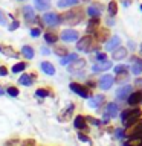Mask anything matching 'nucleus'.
Instances as JSON below:
<instances>
[{
  "label": "nucleus",
  "instance_id": "ddd939ff",
  "mask_svg": "<svg viewBox=\"0 0 142 146\" xmlns=\"http://www.w3.org/2000/svg\"><path fill=\"white\" fill-rule=\"evenodd\" d=\"M87 14H89L90 18H99V15H101V6H99V5H90L89 9H87Z\"/></svg>",
  "mask_w": 142,
  "mask_h": 146
},
{
  "label": "nucleus",
  "instance_id": "a878e982",
  "mask_svg": "<svg viewBox=\"0 0 142 146\" xmlns=\"http://www.w3.org/2000/svg\"><path fill=\"white\" fill-rule=\"evenodd\" d=\"M131 135H133V137H139V135H142V120H139L135 126H133Z\"/></svg>",
  "mask_w": 142,
  "mask_h": 146
},
{
  "label": "nucleus",
  "instance_id": "c03bdc74",
  "mask_svg": "<svg viewBox=\"0 0 142 146\" xmlns=\"http://www.w3.org/2000/svg\"><path fill=\"white\" fill-rule=\"evenodd\" d=\"M5 94V91H3V88H2V87H0V96H3Z\"/></svg>",
  "mask_w": 142,
  "mask_h": 146
},
{
  "label": "nucleus",
  "instance_id": "4468645a",
  "mask_svg": "<svg viewBox=\"0 0 142 146\" xmlns=\"http://www.w3.org/2000/svg\"><path fill=\"white\" fill-rule=\"evenodd\" d=\"M131 61H133V66H131L133 75H139V73H142V59L133 56V58H131Z\"/></svg>",
  "mask_w": 142,
  "mask_h": 146
},
{
  "label": "nucleus",
  "instance_id": "7c9ffc66",
  "mask_svg": "<svg viewBox=\"0 0 142 146\" xmlns=\"http://www.w3.org/2000/svg\"><path fill=\"white\" fill-rule=\"evenodd\" d=\"M35 96L37 98H46V96H49V91L44 90V88H38L35 91Z\"/></svg>",
  "mask_w": 142,
  "mask_h": 146
},
{
  "label": "nucleus",
  "instance_id": "bb28decb",
  "mask_svg": "<svg viewBox=\"0 0 142 146\" xmlns=\"http://www.w3.org/2000/svg\"><path fill=\"white\" fill-rule=\"evenodd\" d=\"M23 15H25L26 20H34V9H32L31 6H25L23 8Z\"/></svg>",
  "mask_w": 142,
  "mask_h": 146
},
{
  "label": "nucleus",
  "instance_id": "f3484780",
  "mask_svg": "<svg viewBox=\"0 0 142 146\" xmlns=\"http://www.w3.org/2000/svg\"><path fill=\"white\" fill-rule=\"evenodd\" d=\"M41 70H43L46 75H50V76L55 75V67H54L50 62H48V61H43V62H41Z\"/></svg>",
  "mask_w": 142,
  "mask_h": 146
},
{
  "label": "nucleus",
  "instance_id": "79ce46f5",
  "mask_svg": "<svg viewBox=\"0 0 142 146\" xmlns=\"http://www.w3.org/2000/svg\"><path fill=\"white\" fill-rule=\"evenodd\" d=\"M86 120H90L92 123H93V125H99V123H101L99 120H95V119H92V117H87V119H86Z\"/></svg>",
  "mask_w": 142,
  "mask_h": 146
},
{
  "label": "nucleus",
  "instance_id": "393cba45",
  "mask_svg": "<svg viewBox=\"0 0 142 146\" xmlns=\"http://www.w3.org/2000/svg\"><path fill=\"white\" fill-rule=\"evenodd\" d=\"M124 146H142V137H133L124 143Z\"/></svg>",
  "mask_w": 142,
  "mask_h": 146
},
{
  "label": "nucleus",
  "instance_id": "09e8293b",
  "mask_svg": "<svg viewBox=\"0 0 142 146\" xmlns=\"http://www.w3.org/2000/svg\"><path fill=\"white\" fill-rule=\"evenodd\" d=\"M25 146H26V145H25Z\"/></svg>",
  "mask_w": 142,
  "mask_h": 146
},
{
  "label": "nucleus",
  "instance_id": "2f4dec72",
  "mask_svg": "<svg viewBox=\"0 0 142 146\" xmlns=\"http://www.w3.org/2000/svg\"><path fill=\"white\" fill-rule=\"evenodd\" d=\"M127 70H128L127 66H116L115 67V73H124V75H125Z\"/></svg>",
  "mask_w": 142,
  "mask_h": 146
},
{
  "label": "nucleus",
  "instance_id": "a19ab883",
  "mask_svg": "<svg viewBox=\"0 0 142 146\" xmlns=\"http://www.w3.org/2000/svg\"><path fill=\"white\" fill-rule=\"evenodd\" d=\"M57 53H58V55H63V56H66V55H67L66 49H57Z\"/></svg>",
  "mask_w": 142,
  "mask_h": 146
},
{
  "label": "nucleus",
  "instance_id": "6e6552de",
  "mask_svg": "<svg viewBox=\"0 0 142 146\" xmlns=\"http://www.w3.org/2000/svg\"><path fill=\"white\" fill-rule=\"evenodd\" d=\"M70 90L73 91V93L80 94L81 98H87V96H89V91H87L86 87H82L81 84H76V82H72L70 84Z\"/></svg>",
  "mask_w": 142,
  "mask_h": 146
},
{
  "label": "nucleus",
  "instance_id": "423d86ee",
  "mask_svg": "<svg viewBox=\"0 0 142 146\" xmlns=\"http://www.w3.org/2000/svg\"><path fill=\"white\" fill-rule=\"evenodd\" d=\"M60 36H61V40L66 41V43H72V41H75L78 38V32L73 31V29H64Z\"/></svg>",
  "mask_w": 142,
  "mask_h": 146
},
{
  "label": "nucleus",
  "instance_id": "dca6fc26",
  "mask_svg": "<svg viewBox=\"0 0 142 146\" xmlns=\"http://www.w3.org/2000/svg\"><path fill=\"white\" fill-rule=\"evenodd\" d=\"M104 102V96L102 94H98V96H95V98H92V99H89V107H92V108H98L101 104Z\"/></svg>",
  "mask_w": 142,
  "mask_h": 146
},
{
  "label": "nucleus",
  "instance_id": "aec40b11",
  "mask_svg": "<svg viewBox=\"0 0 142 146\" xmlns=\"http://www.w3.org/2000/svg\"><path fill=\"white\" fill-rule=\"evenodd\" d=\"M84 66H86V61H84V59H76V62L73 61V64H70V66H69V72L80 70V68H82Z\"/></svg>",
  "mask_w": 142,
  "mask_h": 146
},
{
  "label": "nucleus",
  "instance_id": "f03ea898",
  "mask_svg": "<svg viewBox=\"0 0 142 146\" xmlns=\"http://www.w3.org/2000/svg\"><path fill=\"white\" fill-rule=\"evenodd\" d=\"M81 18H82V14L81 12H66L64 14V17H61V21H67L69 25H75V23H80L81 21Z\"/></svg>",
  "mask_w": 142,
  "mask_h": 146
},
{
  "label": "nucleus",
  "instance_id": "b1692460",
  "mask_svg": "<svg viewBox=\"0 0 142 146\" xmlns=\"http://www.w3.org/2000/svg\"><path fill=\"white\" fill-rule=\"evenodd\" d=\"M49 5H50L49 0H35V8L40 9V11H44V9H48Z\"/></svg>",
  "mask_w": 142,
  "mask_h": 146
},
{
  "label": "nucleus",
  "instance_id": "9b49d317",
  "mask_svg": "<svg viewBox=\"0 0 142 146\" xmlns=\"http://www.w3.org/2000/svg\"><path fill=\"white\" fill-rule=\"evenodd\" d=\"M109 68H112V62L110 61H101V62H96L93 67H92V70L93 72H105V70H109Z\"/></svg>",
  "mask_w": 142,
  "mask_h": 146
},
{
  "label": "nucleus",
  "instance_id": "412c9836",
  "mask_svg": "<svg viewBox=\"0 0 142 146\" xmlns=\"http://www.w3.org/2000/svg\"><path fill=\"white\" fill-rule=\"evenodd\" d=\"M76 59H78L76 53H70V55H66V56H63L60 59V64H61V66H66V64L72 62V61H76Z\"/></svg>",
  "mask_w": 142,
  "mask_h": 146
},
{
  "label": "nucleus",
  "instance_id": "a211bd4d",
  "mask_svg": "<svg viewBox=\"0 0 142 146\" xmlns=\"http://www.w3.org/2000/svg\"><path fill=\"white\" fill-rule=\"evenodd\" d=\"M86 117L84 116H76L75 117V122H73V126L76 128V129H84V128L87 126L86 125Z\"/></svg>",
  "mask_w": 142,
  "mask_h": 146
},
{
  "label": "nucleus",
  "instance_id": "9d476101",
  "mask_svg": "<svg viewBox=\"0 0 142 146\" xmlns=\"http://www.w3.org/2000/svg\"><path fill=\"white\" fill-rule=\"evenodd\" d=\"M130 94H131V85H124V87H121V88L116 91V98L121 99V100L128 98Z\"/></svg>",
  "mask_w": 142,
  "mask_h": 146
},
{
  "label": "nucleus",
  "instance_id": "f8f14e48",
  "mask_svg": "<svg viewBox=\"0 0 142 146\" xmlns=\"http://www.w3.org/2000/svg\"><path fill=\"white\" fill-rule=\"evenodd\" d=\"M127 102L130 104V105H137V104H141V102H142V90H141V91H136V93H131L130 96H128Z\"/></svg>",
  "mask_w": 142,
  "mask_h": 146
},
{
  "label": "nucleus",
  "instance_id": "cd10ccee",
  "mask_svg": "<svg viewBox=\"0 0 142 146\" xmlns=\"http://www.w3.org/2000/svg\"><path fill=\"white\" fill-rule=\"evenodd\" d=\"M44 40H46V43H48V44H55V43H57V35H55V34H52V32H46V34H44Z\"/></svg>",
  "mask_w": 142,
  "mask_h": 146
},
{
  "label": "nucleus",
  "instance_id": "f257e3e1",
  "mask_svg": "<svg viewBox=\"0 0 142 146\" xmlns=\"http://www.w3.org/2000/svg\"><path fill=\"white\" fill-rule=\"evenodd\" d=\"M142 111L139 108H135V110H124L121 113V119H122V123H124V128H130L135 125V122L141 117Z\"/></svg>",
  "mask_w": 142,
  "mask_h": 146
},
{
  "label": "nucleus",
  "instance_id": "4be33fe9",
  "mask_svg": "<svg viewBox=\"0 0 142 146\" xmlns=\"http://www.w3.org/2000/svg\"><path fill=\"white\" fill-rule=\"evenodd\" d=\"M21 53H23V56H25L26 59H32V58H34V49H32L31 46H23Z\"/></svg>",
  "mask_w": 142,
  "mask_h": 146
},
{
  "label": "nucleus",
  "instance_id": "6ab92c4d",
  "mask_svg": "<svg viewBox=\"0 0 142 146\" xmlns=\"http://www.w3.org/2000/svg\"><path fill=\"white\" fill-rule=\"evenodd\" d=\"M78 2L80 0H58V8H70V6H75V5H78Z\"/></svg>",
  "mask_w": 142,
  "mask_h": 146
},
{
  "label": "nucleus",
  "instance_id": "ea45409f",
  "mask_svg": "<svg viewBox=\"0 0 142 146\" xmlns=\"http://www.w3.org/2000/svg\"><path fill=\"white\" fill-rule=\"evenodd\" d=\"M116 137L118 139H122L124 137V129H116Z\"/></svg>",
  "mask_w": 142,
  "mask_h": 146
},
{
  "label": "nucleus",
  "instance_id": "1a4fd4ad",
  "mask_svg": "<svg viewBox=\"0 0 142 146\" xmlns=\"http://www.w3.org/2000/svg\"><path fill=\"white\" fill-rule=\"evenodd\" d=\"M125 56H127V49L125 47H118V49H115L113 53H112V59H115V61H122Z\"/></svg>",
  "mask_w": 142,
  "mask_h": 146
},
{
  "label": "nucleus",
  "instance_id": "7ed1b4c3",
  "mask_svg": "<svg viewBox=\"0 0 142 146\" xmlns=\"http://www.w3.org/2000/svg\"><path fill=\"white\" fill-rule=\"evenodd\" d=\"M76 49L81 50V52H90L92 50V36H84V38L78 40L76 43Z\"/></svg>",
  "mask_w": 142,
  "mask_h": 146
},
{
  "label": "nucleus",
  "instance_id": "49530a36",
  "mask_svg": "<svg viewBox=\"0 0 142 146\" xmlns=\"http://www.w3.org/2000/svg\"><path fill=\"white\" fill-rule=\"evenodd\" d=\"M0 50H2V46H0Z\"/></svg>",
  "mask_w": 142,
  "mask_h": 146
},
{
  "label": "nucleus",
  "instance_id": "37998d69",
  "mask_svg": "<svg viewBox=\"0 0 142 146\" xmlns=\"http://www.w3.org/2000/svg\"><path fill=\"white\" fill-rule=\"evenodd\" d=\"M41 52H43L44 55H48V53H49V50H48V49H46V47H43V49H41Z\"/></svg>",
  "mask_w": 142,
  "mask_h": 146
},
{
  "label": "nucleus",
  "instance_id": "2eb2a0df",
  "mask_svg": "<svg viewBox=\"0 0 142 146\" xmlns=\"http://www.w3.org/2000/svg\"><path fill=\"white\" fill-rule=\"evenodd\" d=\"M119 44H121V38L115 35V36H112V38L107 41V43H105V49H107V50H115Z\"/></svg>",
  "mask_w": 142,
  "mask_h": 146
},
{
  "label": "nucleus",
  "instance_id": "5701e85b",
  "mask_svg": "<svg viewBox=\"0 0 142 146\" xmlns=\"http://www.w3.org/2000/svg\"><path fill=\"white\" fill-rule=\"evenodd\" d=\"M32 82H34V75H21L20 76V84L21 85H32Z\"/></svg>",
  "mask_w": 142,
  "mask_h": 146
},
{
  "label": "nucleus",
  "instance_id": "20e7f679",
  "mask_svg": "<svg viewBox=\"0 0 142 146\" xmlns=\"http://www.w3.org/2000/svg\"><path fill=\"white\" fill-rule=\"evenodd\" d=\"M43 21L49 26H57L58 23H61V17H58L55 12H46L43 15Z\"/></svg>",
  "mask_w": 142,
  "mask_h": 146
},
{
  "label": "nucleus",
  "instance_id": "de8ad7c7",
  "mask_svg": "<svg viewBox=\"0 0 142 146\" xmlns=\"http://www.w3.org/2000/svg\"><path fill=\"white\" fill-rule=\"evenodd\" d=\"M141 9H142V5H141Z\"/></svg>",
  "mask_w": 142,
  "mask_h": 146
},
{
  "label": "nucleus",
  "instance_id": "f704fd0d",
  "mask_svg": "<svg viewBox=\"0 0 142 146\" xmlns=\"http://www.w3.org/2000/svg\"><path fill=\"white\" fill-rule=\"evenodd\" d=\"M78 139H80L81 141H86V143H90V139H89V137H86L84 134H78Z\"/></svg>",
  "mask_w": 142,
  "mask_h": 146
},
{
  "label": "nucleus",
  "instance_id": "4c0bfd02",
  "mask_svg": "<svg viewBox=\"0 0 142 146\" xmlns=\"http://www.w3.org/2000/svg\"><path fill=\"white\" fill-rule=\"evenodd\" d=\"M0 25H6V18H5L2 11H0Z\"/></svg>",
  "mask_w": 142,
  "mask_h": 146
},
{
  "label": "nucleus",
  "instance_id": "a18cd8bd",
  "mask_svg": "<svg viewBox=\"0 0 142 146\" xmlns=\"http://www.w3.org/2000/svg\"><path fill=\"white\" fill-rule=\"evenodd\" d=\"M141 53H142V44H141Z\"/></svg>",
  "mask_w": 142,
  "mask_h": 146
},
{
  "label": "nucleus",
  "instance_id": "39448f33",
  "mask_svg": "<svg viewBox=\"0 0 142 146\" xmlns=\"http://www.w3.org/2000/svg\"><path fill=\"white\" fill-rule=\"evenodd\" d=\"M118 116V105L115 102H110L107 104V107H105V111H104V117L105 120H109V119H113Z\"/></svg>",
  "mask_w": 142,
  "mask_h": 146
},
{
  "label": "nucleus",
  "instance_id": "c85d7f7f",
  "mask_svg": "<svg viewBox=\"0 0 142 146\" xmlns=\"http://www.w3.org/2000/svg\"><path fill=\"white\" fill-rule=\"evenodd\" d=\"M107 9H109V14H110L112 17L116 15V14H118V5H116V2H113V0H112V2L109 3Z\"/></svg>",
  "mask_w": 142,
  "mask_h": 146
},
{
  "label": "nucleus",
  "instance_id": "0eeeda50",
  "mask_svg": "<svg viewBox=\"0 0 142 146\" xmlns=\"http://www.w3.org/2000/svg\"><path fill=\"white\" fill-rule=\"evenodd\" d=\"M113 82H115V79H113V76H112V75H102V76L99 78L98 85H99L102 90H109L110 87L113 85Z\"/></svg>",
  "mask_w": 142,
  "mask_h": 146
},
{
  "label": "nucleus",
  "instance_id": "c9c22d12",
  "mask_svg": "<svg viewBox=\"0 0 142 146\" xmlns=\"http://www.w3.org/2000/svg\"><path fill=\"white\" fill-rule=\"evenodd\" d=\"M105 58H107V56H105V53H96V59H98V61H105Z\"/></svg>",
  "mask_w": 142,
  "mask_h": 146
},
{
  "label": "nucleus",
  "instance_id": "c756f323",
  "mask_svg": "<svg viewBox=\"0 0 142 146\" xmlns=\"http://www.w3.org/2000/svg\"><path fill=\"white\" fill-rule=\"evenodd\" d=\"M26 68V62H17L15 66L12 67V73H20Z\"/></svg>",
  "mask_w": 142,
  "mask_h": 146
},
{
  "label": "nucleus",
  "instance_id": "58836bf2",
  "mask_svg": "<svg viewBox=\"0 0 142 146\" xmlns=\"http://www.w3.org/2000/svg\"><path fill=\"white\" fill-rule=\"evenodd\" d=\"M17 27H18V21L14 20V23H12L11 26H9V31H14V29H17Z\"/></svg>",
  "mask_w": 142,
  "mask_h": 146
},
{
  "label": "nucleus",
  "instance_id": "473e14b6",
  "mask_svg": "<svg viewBox=\"0 0 142 146\" xmlns=\"http://www.w3.org/2000/svg\"><path fill=\"white\" fill-rule=\"evenodd\" d=\"M8 94L12 96V98H15V96H18V88H15V87H9V88H8Z\"/></svg>",
  "mask_w": 142,
  "mask_h": 146
},
{
  "label": "nucleus",
  "instance_id": "72a5a7b5",
  "mask_svg": "<svg viewBox=\"0 0 142 146\" xmlns=\"http://www.w3.org/2000/svg\"><path fill=\"white\" fill-rule=\"evenodd\" d=\"M40 34H41V31H40V27H34V29H32V31H31V35H32V36H38Z\"/></svg>",
  "mask_w": 142,
  "mask_h": 146
},
{
  "label": "nucleus",
  "instance_id": "e433bc0d",
  "mask_svg": "<svg viewBox=\"0 0 142 146\" xmlns=\"http://www.w3.org/2000/svg\"><path fill=\"white\" fill-rule=\"evenodd\" d=\"M8 75V70H6V67H0V76H6Z\"/></svg>",
  "mask_w": 142,
  "mask_h": 146
}]
</instances>
